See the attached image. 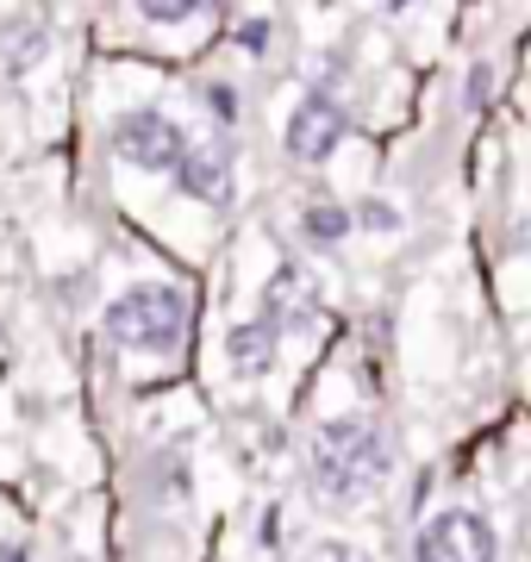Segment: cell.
Listing matches in <instances>:
<instances>
[{
	"label": "cell",
	"instance_id": "6da1fadb",
	"mask_svg": "<svg viewBox=\"0 0 531 562\" xmlns=\"http://www.w3.org/2000/svg\"><path fill=\"white\" fill-rule=\"evenodd\" d=\"M394 443L375 419H326L307 438V487L326 506H357L388 482Z\"/></svg>",
	"mask_w": 531,
	"mask_h": 562
},
{
	"label": "cell",
	"instance_id": "7a4b0ae2",
	"mask_svg": "<svg viewBox=\"0 0 531 562\" xmlns=\"http://www.w3.org/2000/svg\"><path fill=\"white\" fill-rule=\"evenodd\" d=\"M106 338L138 357H176L188 338V294L169 281H132L120 301L101 313Z\"/></svg>",
	"mask_w": 531,
	"mask_h": 562
},
{
	"label": "cell",
	"instance_id": "3957f363",
	"mask_svg": "<svg viewBox=\"0 0 531 562\" xmlns=\"http://www.w3.org/2000/svg\"><path fill=\"white\" fill-rule=\"evenodd\" d=\"M113 157L144 169V176H163V169L176 176L188 162V132L157 106H132V113L113 120Z\"/></svg>",
	"mask_w": 531,
	"mask_h": 562
},
{
	"label": "cell",
	"instance_id": "277c9868",
	"mask_svg": "<svg viewBox=\"0 0 531 562\" xmlns=\"http://www.w3.org/2000/svg\"><path fill=\"white\" fill-rule=\"evenodd\" d=\"M494 525L470 506H444L419 531V562H494Z\"/></svg>",
	"mask_w": 531,
	"mask_h": 562
},
{
	"label": "cell",
	"instance_id": "5b68a950",
	"mask_svg": "<svg viewBox=\"0 0 531 562\" xmlns=\"http://www.w3.org/2000/svg\"><path fill=\"white\" fill-rule=\"evenodd\" d=\"M344 132H350L344 106L319 88V94H307V101L294 106V120H287V157L294 162H326L331 150L344 144Z\"/></svg>",
	"mask_w": 531,
	"mask_h": 562
},
{
	"label": "cell",
	"instance_id": "8992f818",
	"mask_svg": "<svg viewBox=\"0 0 531 562\" xmlns=\"http://www.w3.org/2000/svg\"><path fill=\"white\" fill-rule=\"evenodd\" d=\"M263 319L275 325V338H282V331H319L326 306H319L313 276H301V269H275L269 288H263Z\"/></svg>",
	"mask_w": 531,
	"mask_h": 562
},
{
	"label": "cell",
	"instance_id": "52a82bcc",
	"mask_svg": "<svg viewBox=\"0 0 531 562\" xmlns=\"http://www.w3.org/2000/svg\"><path fill=\"white\" fill-rule=\"evenodd\" d=\"M176 194L201 206H231V162H225V144H206V150H188V162L176 169Z\"/></svg>",
	"mask_w": 531,
	"mask_h": 562
},
{
	"label": "cell",
	"instance_id": "ba28073f",
	"mask_svg": "<svg viewBox=\"0 0 531 562\" xmlns=\"http://www.w3.org/2000/svg\"><path fill=\"white\" fill-rule=\"evenodd\" d=\"M275 325L257 313V319L231 325V338H225V357H231V369H238V382H257V375H269L275 369Z\"/></svg>",
	"mask_w": 531,
	"mask_h": 562
},
{
	"label": "cell",
	"instance_id": "9c48e42d",
	"mask_svg": "<svg viewBox=\"0 0 531 562\" xmlns=\"http://www.w3.org/2000/svg\"><path fill=\"white\" fill-rule=\"evenodd\" d=\"M50 57V32H44L38 20H7L0 25V69L7 76H20V69H32V63Z\"/></svg>",
	"mask_w": 531,
	"mask_h": 562
},
{
	"label": "cell",
	"instance_id": "30bf717a",
	"mask_svg": "<svg viewBox=\"0 0 531 562\" xmlns=\"http://www.w3.org/2000/svg\"><path fill=\"white\" fill-rule=\"evenodd\" d=\"M301 232H307V244L331 250V244H344L350 232H357V220H350V206H338V201H313L307 213H301Z\"/></svg>",
	"mask_w": 531,
	"mask_h": 562
},
{
	"label": "cell",
	"instance_id": "8fae6325",
	"mask_svg": "<svg viewBox=\"0 0 531 562\" xmlns=\"http://www.w3.org/2000/svg\"><path fill=\"white\" fill-rule=\"evenodd\" d=\"M138 13H144L150 25H182V20H194V7H188V0H144Z\"/></svg>",
	"mask_w": 531,
	"mask_h": 562
},
{
	"label": "cell",
	"instance_id": "7c38bea8",
	"mask_svg": "<svg viewBox=\"0 0 531 562\" xmlns=\"http://www.w3.org/2000/svg\"><path fill=\"white\" fill-rule=\"evenodd\" d=\"M350 220L369 225V232H394V225H400V213H394V206H382V201H363V206H350Z\"/></svg>",
	"mask_w": 531,
	"mask_h": 562
},
{
	"label": "cell",
	"instance_id": "4fadbf2b",
	"mask_svg": "<svg viewBox=\"0 0 531 562\" xmlns=\"http://www.w3.org/2000/svg\"><path fill=\"white\" fill-rule=\"evenodd\" d=\"M301 562H369L363 550H350V543L326 538V543H313V550H301Z\"/></svg>",
	"mask_w": 531,
	"mask_h": 562
},
{
	"label": "cell",
	"instance_id": "5bb4252c",
	"mask_svg": "<svg viewBox=\"0 0 531 562\" xmlns=\"http://www.w3.org/2000/svg\"><path fill=\"white\" fill-rule=\"evenodd\" d=\"M238 44H245V50H263V44H269V20H245V25H238Z\"/></svg>",
	"mask_w": 531,
	"mask_h": 562
},
{
	"label": "cell",
	"instance_id": "9a60e30c",
	"mask_svg": "<svg viewBox=\"0 0 531 562\" xmlns=\"http://www.w3.org/2000/svg\"><path fill=\"white\" fill-rule=\"evenodd\" d=\"M488 81H494L488 63H482V69H470V106H488Z\"/></svg>",
	"mask_w": 531,
	"mask_h": 562
},
{
	"label": "cell",
	"instance_id": "2e32d148",
	"mask_svg": "<svg viewBox=\"0 0 531 562\" xmlns=\"http://www.w3.org/2000/svg\"><path fill=\"white\" fill-rule=\"evenodd\" d=\"M206 106H213L219 120H231V113H238V94H231V88H206Z\"/></svg>",
	"mask_w": 531,
	"mask_h": 562
}]
</instances>
